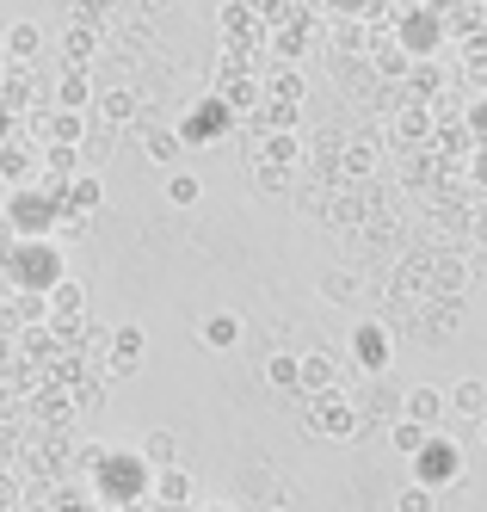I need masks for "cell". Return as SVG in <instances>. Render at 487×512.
<instances>
[{"label": "cell", "mask_w": 487, "mask_h": 512, "mask_svg": "<svg viewBox=\"0 0 487 512\" xmlns=\"http://www.w3.org/2000/svg\"><path fill=\"white\" fill-rule=\"evenodd\" d=\"M463 62H469V81H481V87H487V56H463Z\"/></svg>", "instance_id": "cell-42"}, {"label": "cell", "mask_w": 487, "mask_h": 512, "mask_svg": "<svg viewBox=\"0 0 487 512\" xmlns=\"http://www.w3.org/2000/svg\"><path fill=\"white\" fill-rule=\"evenodd\" d=\"M173 130H179L185 149H192V142H222V136L235 130V118H229V105H222V99L210 93V99H198V105H192V112H185Z\"/></svg>", "instance_id": "cell-6"}, {"label": "cell", "mask_w": 487, "mask_h": 512, "mask_svg": "<svg viewBox=\"0 0 487 512\" xmlns=\"http://www.w3.org/2000/svg\"><path fill=\"white\" fill-rule=\"evenodd\" d=\"M309 426H315V432H327V438H358L364 414L352 408L340 389H333V395H315V401H309Z\"/></svg>", "instance_id": "cell-8"}, {"label": "cell", "mask_w": 487, "mask_h": 512, "mask_svg": "<svg viewBox=\"0 0 487 512\" xmlns=\"http://www.w3.org/2000/svg\"><path fill=\"white\" fill-rule=\"evenodd\" d=\"M475 161H481V167H475V179H481V186H487V149H481V155H475Z\"/></svg>", "instance_id": "cell-46"}, {"label": "cell", "mask_w": 487, "mask_h": 512, "mask_svg": "<svg viewBox=\"0 0 487 512\" xmlns=\"http://www.w3.org/2000/svg\"><path fill=\"white\" fill-rule=\"evenodd\" d=\"M253 186L266 192V198H278V192H290V173H284V167H259V173H253Z\"/></svg>", "instance_id": "cell-36"}, {"label": "cell", "mask_w": 487, "mask_h": 512, "mask_svg": "<svg viewBox=\"0 0 487 512\" xmlns=\"http://www.w3.org/2000/svg\"><path fill=\"white\" fill-rule=\"evenodd\" d=\"M475 241H481V247H487V216H475Z\"/></svg>", "instance_id": "cell-45"}, {"label": "cell", "mask_w": 487, "mask_h": 512, "mask_svg": "<svg viewBox=\"0 0 487 512\" xmlns=\"http://www.w3.org/2000/svg\"><path fill=\"white\" fill-rule=\"evenodd\" d=\"M444 408H451L457 420H475V426H481V420H487V383H481V377L457 383L451 395H444Z\"/></svg>", "instance_id": "cell-18"}, {"label": "cell", "mask_w": 487, "mask_h": 512, "mask_svg": "<svg viewBox=\"0 0 487 512\" xmlns=\"http://www.w3.org/2000/svg\"><path fill=\"white\" fill-rule=\"evenodd\" d=\"M87 161L81 149H62V142H44V179H56V186H68V179H81Z\"/></svg>", "instance_id": "cell-22"}, {"label": "cell", "mask_w": 487, "mask_h": 512, "mask_svg": "<svg viewBox=\"0 0 487 512\" xmlns=\"http://www.w3.org/2000/svg\"><path fill=\"white\" fill-rule=\"evenodd\" d=\"M266 105H303V75H296L290 62H284L278 75L266 81Z\"/></svg>", "instance_id": "cell-26"}, {"label": "cell", "mask_w": 487, "mask_h": 512, "mask_svg": "<svg viewBox=\"0 0 487 512\" xmlns=\"http://www.w3.org/2000/svg\"><path fill=\"white\" fill-rule=\"evenodd\" d=\"M481 445H487V420H481Z\"/></svg>", "instance_id": "cell-48"}, {"label": "cell", "mask_w": 487, "mask_h": 512, "mask_svg": "<svg viewBox=\"0 0 487 512\" xmlns=\"http://www.w3.org/2000/svg\"><path fill=\"white\" fill-rule=\"evenodd\" d=\"M62 204H50L37 186H19L13 198H7V229H13V241H56V223H62Z\"/></svg>", "instance_id": "cell-3"}, {"label": "cell", "mask_w": 487, "mask_h": 512, "mask_svg": "<svg viewBox=\"0 0 487 512\" xmlns=\"http://www.w3.org/2000/svg\"><path fill=\"white\" fill-rule=\"evenodd\" d=\"M444 414H451V408H444V389H432V383H414V389H407L401 395V420H414V426H438Z\"/></svg>", "instance_id": "cell-13"}, {"label": "cell", "mask_w": 487, "mask_h": 512, "mask_svg": "<svg viewBox=\"0 0 487 512\" xmlns=\"http://www.w3.org/2000/svg\"><path fill=\"white\" fill-rule=\"evenodd\" d=\"M44 50H50V31L37 25V19H13V25H7V50H0V56H7L13 68H31Z\"/></svg>", "instance_id": "cell-11"}, {"label": "cell", "mask_w": 487, "mask_h": 512, "mask_svg": "<svg viewBox=\"0 0 487 512\" xmlns=\"http://www.w3.org/2000/svg\"><path fill=\"white\" fill-rule=\"evenodd\" d=\"M321 297H327V303H352V297H358V278H352V272H327V278H321Z\"/></svg>", "instance_id": "cell-33"}, {"label": "cell", "mask_w": 487, "mask_h": 512, "mask_svg": "<svg viewBox=\"0 0 487 512\" xmlns=\"http://www.w3.org/2000/svg\"><path fill=\"white\" fill-rule=\"evenodd\" d=\"M31 512H44V506H31Z\"/></svg>", "instance_id": "cell-50"}, {"label": "cell", "mask_w": 487, "mask_h": 512, "mask_svg": "<svg viewBox=\"0 0 487 512\" xmlns=\"http://www.w3.org/2000/svg\"><path fill=\"white\" fill-rule=\"evenodd\" d=\"M31 99H37V81H31V68H13V62H7V81H0V105H7V112L19 118Z\"/></svg>", "instance_id": "cell-24"}, {"label": "cell", "mask_w": 487, "mask_h": 512, "mask_svg": "<svg viewBox=\"0 0 487 512\" xmlns=\"http://www.w3.org/2000/svg\"><path fill=\"white\" fill-rule=\"evenodd\" d=\"M438 284H444V290H463V266H457V260L438 266Z\"/></svg>", "instance_id": "cell-41"}, {"label": "cell", "mask_w": 487, "mask_h": 512, "mask_svg": "<svg viewBox=\"0 0 487 512\" xmlns=\"http://www.w3.org/2000/svg\"><path fill=\"white\" fill-rule=\"evenodd\" d=\"M87 315V284L81 278H62L50 290V321H81Z\"/></svg>", "instance_id": "cell-21"}, {"label": "cell", "mask_w": 487, "mask_h": 512, "mask_svg": "<svg viewBox=\"0 0 487 512\" xmlns=\"http://www.w3.org/2000/svg\"><path fill=\"white\" fill-rule=\"evenodd\" d=\"M13 130H19V118L7 112V105H0V142H13Z\"/></svg>", "instance_id": "cell-43"}, {"label": "cell", "mask_w": 487, "mask_h": 512, "mask_svg": "<svg viewBox=\"0 0 487 512\" xmlns=\"http://www.w3.org/2000/svg\"><path fill=\"white\" fill-rule=\"evenodd\" d=\"M395 512H438V494H426V488L407 482V488H401V500H395Z\"/></svg>", "instance_id": "cell-34"}, {"label": "cell", "mask_w": 487, "mask_h": 512, "mask_svg": "<svg viewBox=\"0 0 487 512\" xmlns=\"http://www.w3.org/2000/svg\"><path fill=\"white\" fill-rule=\"evenodd\" d=\"M426 438H432L426 426H414V420H401V414H395V426H389V445H395L401 457H420V451H426Z\"/></svg>", "instance_id": "cell-30"}, {"label": "cell", "mask_w": 487, "mask_h": 512, "mask_svg": "<svg viewBox=\"0 0 487 512\" xmlns=\"http://www.w3.org/2000/svg\"><path fill=\"white\" fill-rule=\"evenodd\" d=\"M93 99H99V87H93L87 68H62L56 87H50V105H56V112H74V118H87Z\"/></svg>", "instance_id": "cell-9"}, {"label": "cell", "mask_w": 487, "mask_h": 512, "mask_svg": "<svg viewBox=\"0 0 487 512\" xmlns=\"http://www.w3.org/2000/svg\"><path fill=\"white\" fill-rule=\"evenodd\" d=\"M87 229H93V216H81V210H68L62 223H56V247H62V241H81Z\"/></svg>", "instance_id": "cell-37"}, {"label": "cell", "mask_w": 487, "mask_h": 512, "mask_svg": "<svg viewBox=\"0 0 487 512\" xmlns=\"http://www.w3.org/2000/svg\"><path fill=\"white\" fill-rule=\"evenodd\" d=\"M0 512H25V506H19V482H13L7 469H0Z\"/></svg>", "instance_id": "cell-39"}, {"label": "cell", "mask_w": 487, "mask_h": 512, "mask_svg": "<svg viewBox=\"0 0 487 512\" xmlns=\"http://www.w3.org/2000/svg\"><path fill=\"white\" fill-rule=\"evenodd\" d=\"M222 105H229V118H247L253 112V105L259 99H266V87H259L253 75H229V81H222V93H216Z\"/></svg>", "instance_id": "cell-20"}, {"label": "cell", "mask_w": 487, "mask_h": 512, "mask_svg": "<svg viewBox=\"0 0 487 512\" xmlns=\"http://www.w3.org/2000/svg\"><path fill=\"white\" fill-rule=\"evenodd\" d=\"M50 315V297H13V321H25V327H37Z\"/></svg>", "instance_id": "cell-35"}, {"label": "cell", "mask_w": 487, "mask_h": 512, "mask_svg": "<svg viewBox=\"0 0 487 512\" xmlns=\"http://www.w3.org/2000/svg\"><path fill=\"white\" fill-rule=\"evenodd\" d=\"M266 383L272 389H296V383H303V358H296V352H272L266 358Z\"/></svg>", "instance_id": "cell-29"}, {"label": "cell", "mask_w": 487, "mask_h": 512, "mask_svg": "<svg viewBox=\"0 0 487 512\" xmlns=\"http://www.w3.org/2000/svg\"><path fill=\"white\" fill-rule=\"evenodd\" d=\"M395 38H401V56L407 62L432 56V44L444 38V13L438 7H395Z\"/></svg>", "instance_id": "cell-5"}, {"label": "cell", "mask_w": 487, "mask_h": 512, "mask_svg": "<svg viewBox=\"0 0 487 512\" xmlns=\"http://www.w3.org/2000/svg\"><path fill=\"white\" fill-rule=\"evenodd\" d=\"M377 68H383L389 81H395V75H407V56H401V44H383V50H377Z\"/></svg>", "instance_id": "cell-38"}, {"label": "cell", "mask_w": 487, "mask_h": 512, "mask_svg": "<svg viewBox=\"0 0 487 512\" xmlns=\"http://www.w3.org/2000/svg\"><path fill=\"white\" fill-rule=\"evenodd\" d=\"M198 340H204L210 352H235V346H241V315H235V309H210V315L198 321Z\"/></svg>", "instance_id": "cell-14"}, {"label": "cell", "mask_w": 487, "mask_h": 512, "mask_svg": "<svg viewBox=\"0 0 487 512\" xmlns=\"http://www.w3.org/2000/svg\"><path fill=\"white\" fill-rule=\"evenodd\" d=\"M136 457H142L148 469H173V463H179V438H173L167 426H148L142 445H136Z\"/></svg>", "instance_id": "cell-19"}, {"label": "cell", "mask_w": 487, "mask_h": 512, "mask_svg": "<svg viewBox=\"0 0 487 512\" xmlns=\"http://www.w3.org/2000/svg\"><path fill=\"white\" fill-rule=\"evenodd\" d=\"M142 149H148V161H155V167H173V161L185 155V142H179V130H173V124L142 118Z\"/></svg>", "instance_id": "cell-15"}, {"label": "cell", "mask_w": 487, "mask_h": 512, "mask_svg": "<svg viewBox=\"0 0 487 512\" xmlns=\"http://www.w3.org/2000/svg\"><path fill=\"white\" fill-rule=\"evenodd\" d=\"M272 512H284V506H272Z\"/></svg>", "instance_id": "cell-51"}, {"label": "cell", "mask_w": 487, "mask_h": 512, "mask_svg": "<svg viewBox=\"0 0 487 512\" xmlns=\"http://www.w3.org/2000/svg\"><path fill=\"white\" fill-rule=\"evenodd\" d=\"M198 198H204V179H198V173H185V167H173V173H167V204L192 210Z\"/></svg>", "instance_id": "cell-27"}, {"label": "cell", "mask_w": 487, "mask_h": 512, "mask_svg": "<svg viewBox=\"0 0 487 512\" xmlns=\"http://www.w3.org/2000/svg\"><path fill=\"white\" fill-rule=\"evenodd\" d=\"M0 278L13 284V297H50L68 278V260H62L56 241H13L0 253Z\"/></svg>", "instance_id": "cell-1"}, {"label": "cell", "mask_w": 487, "mask_h": 512, "mask_svg": "<svg viewBox=\"0 0 487 512\" xmlns=\"http://www.w3.org/2000/svg\"><path fill=\"white\" fill-rule=\"evenodd\" d=\"M296 161H303V136H296V130H272L266 142H259V167H296Z\"/></svg>", "instance_id": "cell-17"}, {"label": "cell", "mask_w": 487, "mask_h": 512, "mask_svg": "<svg viewBox=\"0 0 487 512\" xmlns=\"http://www.w3.org/2000/svg\"><path fill=\"white\" fill-rule=\"evenodd\" d=\"M296 389H303L309 401L315 395H333V389H340V364H333L327 352H303V383H296Z\"/></svg>", "instance_id": "cell-16"}, {"label": "cell", "mask_w": 487, "mask_h": 512, "mask_svg": "<svg viewBox=\"0 0 487 512\" xmlns=\"http://www.w3.org/2000/svg\"><path fill=\"white\" fill-rule=\"evenodd\" d=\"M87 371H93L87 352H56V358H50V389H81Z\"/></svg>", "instance_id": "cell-23"}, {"label": "cell", "mask_w": 487, "mask_h": 512, "mask_svg": "<svg viewBox=\"0 0 487 512\" xmlns=\"http://www.w3.org/2000/svg\"><path fill=\"white\" fill-rule=\"evenodd\" d=\"M352 358H358V371H364V377H383L389 364H395L389 327H383V321H352Z\"/></svg>", "instance_id": "cell-7"}, {"label": "cell", "mask_w": 487, "mask_h": 512, "mask_svg": "<svg viewBox=\"0 0 487 512\" xmlns=\"http://www.w3.org/2000/svg\"><path fill=\"white\" fill-rule=\"evenodd\" d=\"M93 482H99L105 506H148V482H155V469H148L136 451H105L93 463Z\"/></svg>", "instance_id": "cell-2"}, {"label": "cell", "mask_w": 487, "mask_h": 512, "mask_svg": "<svg viewBox=\"0 0 487 512\" xmlns=\"http://www.w3.org/2000/svg\"><path fill=\"white\" fill-rule=\"evenodd\" d=\"M25 173H31L25 142H0V179H25Z\"/></svg>", "instance_id": "cell-32"}, {"label": "cell", "mask_w": 487, "mask_h": 512, "mask_svg": "<svg viewBox=\"0 0 487 512\" xmlns=\"http://www.w3.org/2000/svg\"><path fill=\"white\" fill-rule=\"evenodd\" d=\"M0 50H7V25H0Z\"/></svg>", "instance_id": "cell-47"}, {"label": "cell", "mask_w": 487, "mask_h": 512, "mask_svg": "<svg viewBox=\"0 0 487 512\" xmlns=\"http://www.w3.org/2000/svg\"><path fill=\"white\" fill-rule=\"evenodd\" d=\"M469 124H475V136H487V99H481L475 112H469Z\"/></svg>", "instance_id": "cell-44"}, {"label": "cell", "mask_w": 487, "mask_h": 512, "mask_svg": "<svg viewBox=\"0 0 487 512\" xmlns=\"http://www.w3.org/2000/svg\"><path fill=\"white\" fill-rule=\"evenodd\" d=\"M451 482H463V445L457 438H426V451L414 457V488H426V494H438V488H451Z\"/></svg>", "instance_id": "cell-4"}, {"label": "cell", "mask_w": 487, "mask_h": 512, "mask_svg": "<svg viewBox=\"0 0 487 512\" xmlns=\"http://www.w3.org/2000/svg\"><path fill=\"white\" fill-rule=\"evenodd\" d=\"M99 130H111V136H118L124 124H136L142 118V105H136V93L130 87H99V99H93V112H87Z\"/></svg>", "instance_id": "cell-10"}, {"label": "cell", "mask_w": 487, "mask_h": 512, "mask_svg": "<svg viewBox=\"0 0 487 512\" xmlns=\"http://www.w3.org/2000/svg\"><path fill=\"white\" fill-rule=\"evenodd\" d=\"M346 173H370V149L358 142V149H346Z\"/></svg>", "instance_id": "cell-40"}, {"label": "cell", "mask_w": 487, "mask_h": 512, "mask_svg": "<svg viewBox=\"0 0 487 512\" xmlns=\"http://www.w3.org/2000/svg\"><path fill=\"white\" fill-rule=\"evenodd\" d=\"M142 346H148V340H142V327H136V321L111 327V340H105V352H111V358H130V364H142Z\"/></svg>", "instance_id": "cell-28"}, {"label": "cell", "mask_w": 487, "mask_h": 512, "mask_svg": "<svg viewBox=\"0 0 487 512\" xmlns=\"http://www.w3.org/2000/svg\"><path fill=\"white\" fill-rule=\"evenodd\" d=\"M68 210H81V216L105 210V186H99L93 173H81V179H68Z\"/></svg>", "instance_id": "cell-25"}, {"label": "cell", "mask_w": 487, "mask_h": 512, "mask_svg": "<svg viewBox=\"0 0 487 512\" xmlns=\"http://www.w3.org/2000/svg\"><path fill=\"white\" fill-rule=\"evenodd\" d=\"M93 50H99V38H93V31H81V25H74L68 38H62V56H68V68H87V62H93Z\"/></svg>", "instance_id": "cell-31"}, {"label": "cell", "mask_w": 487, "mask_h": 512, "mask_svg": "<svg viewBox=\"0 0 487 512\" xmlns=\"http://www.w3.org/2000/svg\"><path fill=\"white\" fill-rule=\"evenodd\" d=\"M148 506L185 512V506H192V475H185L179 463H173V469H155V482H148Z\"/></svg>", "instance_id": "cell-12"}, {"label": "cell", "mask_w": 487, "mask_h": 512, "mask_svg": "<svg viewBox=\"0 0 487 512\" xmlns=\"http://www.w3.org/2000/svg\"><path fill=\"white\" fill-rule=\"evenodd\" d=\"M204 512H229V506H204Z\"/></svg>", "instance_id": "cell-49"}]
</instances>
